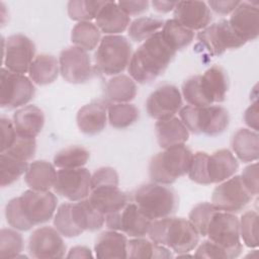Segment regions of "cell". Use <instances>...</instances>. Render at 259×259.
<instances>
[{"label":"cell","mask_w":259,"mask_h":259,"mask_svg":"<svg viewBox=\"0 0 259 259\" xmlns=\"http://www.w3.org/2000/svg\"><path fill=\"white\" fill-rule=\"evenodd\" d=\"M175 55L176 52L158 31L133 54L127 66L130 76L140 84L150 83L165 72Z\"/></svg>","instance_id":"1"},{"label":"cell","mask_w":259,"mask_h":259,"mask_svg":"<svg viewBox=\"0 0 259 259\" xmlns=\"http://www.w3.org/2000/svg\"><path fill=\"white\" fill-rule=\"evenodd\" d=\"M149 239L177 254L192 251L199 242V234L189 220L167 217L154 220L149 228Z\"/></svg>","instance_id":"2"},{"label":"cell","mask_w":259,"mask_h":259,"mask_svg":"<svg viewBox=\"0 0 259 259\" xmlns=\"http://www.w3.org/2000/svg\"><path fill=\"white\" fill-rule=\"evenodd\" d=\"M193 153L183 145L164 149L152 157L149 163V176L155 183L170 185L188 173Z\"/></svg>","instance_id":"3"},{"label":"cell","mask_w":259,"mask_h":259,"mask_svg":"<svg viewBox=\"0 0 259 259\" xmlns=\"http://www.w3.org/2000/svg\"><path fill=\"white\" fill-rule=\"evenodd\" d=\"M134 200L152 221L171 217L179 205L177 193L173 188L155 182L141 185L134 193Z\"/></svg>","instance_id":"4"},{"label":"cell","mask_w":259,"mask_h":259,"mask_svg":"<svg viewBox=\"0 0 259 259\" xmlns=\"http://www.w3.org/2000/svg\"><path fill=\"white\" fill-rule=\"evenodd\" d=\"M181 121L192 134L214 137L224 133L230 123L228 110L221 105L196 107L186 105L179 110Z\"/></svg>","instance_id":"5"},{"label":"cell","mask_w":259,"mask_h":259,"mask_svg":"<svg viewBox=\"0 0 259 259\" xmlns=\"http://www.w3.org/2000/svg\"><path fill=\"white\" fill-rule=\"evenodd\" d=\"M133 56L132 45L120 34L101 38L94 55L95 69L105 76H116L128 66Z\"/></svg>","instance_id":"6"},{"label":"cell","mask_w":259,"mask_h":259,"mask_svg":"<svg viewBox=\"0 0 259 259\" xmlns=\"http://www.w3.org/2000/svg\"><path fill=\"white\" fill-rule=\"evenodd\" d=\"M205 237L221 247L227 253L229 259L239 257L243 250L239 219L235 213L215 211L208 223Z\"/></svg>","instance_id":"7"},{"label":"cell","mask_w":259,"mask_h":259,"mask_svg":"<svg viewBox=\"0 0 259 259\" xmlns=\"http://www.w3.org/2000/svg\"><path fill=\"white\" fill-rule=\"evenodd\" d=\"M35 88L29 77L13 73L5 68L1 69L0 105L13 109L22 107L34 96Z\"/></svg>","instance_id":"8"},{"label":"cell","mask_w":259,"mask_h":259,"mask_svg":"<svg viewBox=\"0 0 259 259\" xmlns=\"http://www.w3.org/2000/svg\"><path fill=\"white\" fill-rule=\"evenodd\" d=\"M252 198L253 196L245 187L241 176L234 175L219 183L213 189L211 203L219 210L236 213L243 210Z\"/></svg>","instance_id":"9"},{"label":"cell","mask_w":259,"mask_h":259,"mask_svg":"<svg viewBox=\"0 0 259 259\" xmlns=\"http://www.w3.org/2000/svg\"><path fill=\"white\" fill-rule=\"evenodd\" d=\"M152 222L135 202H128L122 209L105 215L108 230L118 231L133 238L145 237Z\"/></svg>","instance_id":"10"},{"label":"cell","mask_w":259,"mask_h":259,"mask_svg":"<svg viewBox=\"0 0 259 259\" xmlns=\"http://www.w3.org/2000/svg\"><path fill=\"white\" fill-rule=\"evenodd\" d=\"M60 74L65 81L72 84H82L94 76L95 67L87 51L76 46L64 49L59 56Z\"/></svg>","instance_id":"11"},{"label":"cell","mask_w":259,"mask_h":259,"mask_svg":"<svg viewBox=\"0 0 259 259\" xmlns=\"http://www.w3.org/2000/svg\"><path fill=\"white\" fill-rule=\"evenodd\" d=\"M35 58V45L24 34L16 33L3 38V63L5 69L23 74L28 72Z\"/></svg>","instance_id":"12"},{"label":"cell","mask_w":259,"mask_h":259,"mask_svg":"<svg viewBox=\"0 0 259 259\" xmlns=\"http://www.w3.org/2000/svg\"><path fill=\"white\" fill-rule=\"evenodd\" d=\"M54 190L70 201H79L91 192V173L84 167L67 168L57 171Z\"/></svg>","instance_id":"13"},{"label":"cell","mask_w":259,"mask_h":259,"mask_svg":"<svg viewBox=\"0 0 259 259\" xmlns=\"http://www.w3.org/2000/svg\"><path fill=\"white\" fill-rule=\"evenodd\" d=\"M18 200L25 219L32 227L49 222L58 204L56 195L50 190L37 191L30 188L24 191Z\"/></svg>","instance_id":"14"},{"label":"cell","mask_w":259,"mask_h":259,"mask_svg":"<svg viewBox=\"0 0 259 259\" xmlns=\"http://www.w3.org/2000/svg\"><path fill=\"white\" fill-rule=\"evenodd\" d=\"M197 38L207 52L214 57L223 55L227 50L239 49L246 44L234 32L226 19H222L200 30Z\"/></svg>","instance_id":"15"},{"label":"cell","mask_w":259,"mask_h":259,"mask_svg":"<svg viewBox=\"0 0 259 259\" xmlns=\"http://www.w3.org/2000/svg\"><path fill=\"white\" fill-rule=\"evenodd\" d=\"M182 107V96L179 89L165 84L153 91L147 99V113L154 119L161 120L175 116Z\"/></svg>","instance_id":"16"},{"label":"cell","mask_w":259,"mask_h":259,"mask_svg":"<svg viewBox=\"0 0 259 259\" xmlns=\"http://www.w3.org/2000/svg\"><path fill=\"white\" fill-rule=\"evenodd\" d=\"M28 251L31 257L37 259L63 258L66 245L62 235L52 227H41L34 230L28 240Z\"/></svg>","instance_id":"17"},{"label":"cell","mask_w":259,"mask_h":259,"mask_svg":"<svg viewBox=\"0 0 259 259\" xmlns=\"http://www.w3.org/2000/svg\"><path fill=\"white\" fill-rule=\"evenodd\" d=\"M234 32L245 42L259 35V10L257 4L241 1L228 20Z\"/></svg>","instance_id":"18"},{"label":"cell","mask_w":259,"mask_h":259,"mask_svg":"<svg viewBox=\"0 0 259 259\" xmlns=\"http://www.w3.org/2000/svg\"><path fill=\"white\" fill-rule=\"evenodd\" d=\"M174 19L191 30H202L209 25L211 12L202 1H179L174 9Z\"/></svg>","instance_id":"19"},{"label":"cell","mask_w":259,"mask_h":259,"mask_svg":"<svg viewBox=\"0 0 259 259\" xmlns=\"http://www.w3.org/2000/svg\"><path fill=\"white\" fill-rule=\"evenodd\" d=\"M87 198L104 215L118 211L128 203L127 194L114 185L93 188Z\"/></svg>","instance_id":"20"},{"label":"cell","mask_w":259,"mask_h":259,"mask_svg":"<svg viewBox=\"0 0 259 259\" xmlns=\"http://www.w3.org/2000/svg\"><path fill=\"white\" fill-rule=\"evenodd\" d=\"M76 121L80 132L83 134L97 135L106 126L107 107L100 101L90 102L78 110Z\"/></svg>","instance_id":"21"},{"label":"cell","mask_w":259,"mask_h":259,"mask_svg":"<svg viewBox=\"0 0 259 259\" xmlns=\"http://www.w3.org/2000/svg\"><path fill=\"white\" fill-rule=\"evenodd\" d=\"M95 24L106 35H115L128 28L131 18L121 10L117 2L106 1L95 18Z\"/></svg>","instance_id":"22"},{"label":"cell","mask_w":259,"mask_h":259,"mask_svg":"<svg viewBox=\"0 0 259 259\" xmlns=\"http://www.w3.org/2000/svg\"><path fill=\"white\" fill-rule=\"evenodd\" d=\"M206 168L210 184L221 183L236 174L239 162L230 150L221 149L208 155Z\"/></svg>","instance_id":"23"},{"label":"cell","mask_w":259,"mask_h":259,"mask_svg":"<svg viewBox=\"0 0 259 259\" xmlns=\"http://www.w3.org/2000/svg\"><path fill=\"white\" fill-rule=\"evenodd\" d=\"M12 121L19 136L35 138L44 127L45 114L35 105H25L14 112Z\"/></svg>","instance_id":"24"},{"label":"cell","mask_w":259,"mask_h":259,"mask_svg":"<svg viewBox=\"0 0 259 259\" xmlns=\"http://www.w3.org/2000/svg\"><path fill=\"white\" fill-rule=\"evenodd\" d=\"M155 132L157 142L162 149L183 145L189 138V131L181 119L176 116L157 120Z\"/></svg>","instance_id":"25"},{"label":"cell","mask_w":259,"mask_h":259,"mask_svg":"<svg viewBox=\"0 0 259 259\" xmlns=\"http://www.w3.org/2000/svg\"><path fill=\"white\" fill-rule=\"evenodd\" d=\"M57 177L55 165L45 160L33 161L24 174L26 185L33 190L49 191L54 188Z\"/></svg>","instance_id":"26"},{"label":"cell","mask_w":259,"mask_h":259,"mask_svg":"<svg viewBox=\"0 0 259 259\" xmlns=\"http://www.w3.org/2000/svg\"><path fill=\"white\" fill-rule=\"evenodd\" d=\"M127 240L125 235L118 231L102 232L94 244L97 258H126Z\"/></svg>","instance_id":"27"},{"label":"cell","mask_w":259,"mask_h":259,"mask_svg":"<svg viewBox=\"0 0 259 259\" xmlns=\"http://www.w3.org/2000/svg\"><path fill=\"white\" fill-rule=\"evenodd\" d=\"M71 214L75 225L83 232L97 231L105 224V215L97 210L88 198L72 203Z\"/></svg>","instance_id":"28"},{"label":"cell","mask_w":259,"mask_h":259,"mask_svg":"<svg viewBox=\"0 0 259 259\" xmlns=\"http://www.w3.org/2000/svg\"><path fill=\"white\" fill-rule=\"evenodd\" d=\"M232 150L239 160L244 163L257 161L259 157L258 133L249 128H239L231 142Z\"/></svg>","instance_id":"29"},{"label":"cell","mask_w":259,"mask_h":259,"mask_svg":"<svg viewBox=\"0 0 259 259\" xmlns=\"http://www.w3.org/2000/svg\"><path fill=\"white\" fill-rule=\"evenodd\" d=\"M59 74V60L48 54L37 55L32 61L28 70L30 80L39 86L53 83L58 78Z\"/></svg>","instance_id":"30"},{"label":"cell","mask_w":259,"mask_h":259,"mask_svg":"<svg viewBox=\"0 0 259 259\" xmlns=\"http://www.w3.org/2000/svg\"><path fill=\"white\" fill-rule=\"evenodd\" d=\"M105 99L110 103H128L137 95V84L127 75L119 74L110 78L104 89Z\"/></svg>","instance_id":"31"},{"label":"cell","mask_w":259,"mask_h":259,"mask_svg":"<svg viewBox=\"0 0 259 259\" xmlns=\"http://www.w3.org/2000/svg\"><path fill=\"white\" fill-rule=\"evenodd\" d=\"M173 255L169 248L157 244L151 240L134 238L127 241L126 258H172Z\"/></svg>","instance_id":"32"},{"label":"cell","mask_w":259,"mask_h":259,"mask_svg":"<svg viewBox=\"0 0 259 259\" xmlns=\"http://www.w3.org/2000/svg\"><path fill=\"white\" fill-rule=\"evenodd\" d=\"M203 86L212 102H223L229 89L226 71L220 66H212L201 75Z\"/></svg>","instance_id":"33"},{"label":"cell","mask_w":259,"mask_h":259,"mask_svg":"<svg viewBox=\"0 0 259 259\" xmlns=\"http://www.w3.org/2000/svg\"><path fill=\"white\" fill-rule=\"evenodd\" d=\"M161 34L164 40L175 52L181 51L188 47L194 38V31L183 26L174 18L168 19L164 22Z\"/></svg>","instance_id":"34"},{"label":"cell","mask_w":259,"mask_h":259,"mask_svg":"<svg viewBox=\"0 0 259 259\" xmlns=\"http://www.w3.org/2000/svg\"><path fill=\"white\" fill-rule=\"evenodd\" d=\"M74 46L85 51H93L101 40V31L91 21H81L75 24L71 32Z\"/></svg>","instance_id":"35"},{"label":"cell","mask_w":259,"mask_h":259,"mask_svg":"<svg viewBox=\"0 0 259 259\" xmlns=\"http://www.w3.org/2000/svg\"><path fill=\"white\" fill-rule=\"evenodd\" d=\"M140 112L132 103H110L107 108V119L114 128H125L134 124L139 118Z\"/></svg>","instance_id":"36"},{"label":"cell","mask_w":259,"mask_h":259,"mask_svg":"<svg viewBox=\"0 0 259 259\" xmlns=\"http://www.w3.org/2000/svg\"><path fill=\"white\" fill-rule=\"evenodd\" d=\"M182 95L191 106L202 107L213 103L203 86L201 75L192 76L183 82Z\"/></svg>","instance_id":"37"},{"label":"cell","mask_w":259,"mask_h":259,"mask_svg":"<svg viewBox=\"0 0 259 259\" xmlns=\"http://www.w3.org/2000/svg\"><path fill=\"white\" fill-rule=\"evenodd\" d=\"M90 153L81 146H70L59 151L54 157V165L59 169L80 168L89 160Z\"/></svg>","instance_id":"38"},{"label":"cell","mask_w":259,"mask_h":259,"mask_svg":"<svg viewBox=\"0 0 259 259\" xmlns=\"http://www.w3.org/2000/svg\"><path fill=\"white\" fill-rule=\"evenodd\" d=\"M28 163L18 160L6 153L0 155V185L6 187L13 184L18 178L25 174Z\"/></svg>","instance_id":"39"},{"label":"cell","mask_w":259,"mask_h":259,"mask_svg":"<svg viewBox=\"0 0 259 259\" xmlns=\"http://www.w3.org/2000/svg\"><path fill=\"white\" fill-rule=\"evenodd\" d=\"M164 25L163 20L153 17H138L131 22L127 28L130 38L136 42H142L157 33Z\"/></svg>","instance_id":"40"},{"label":"cell","mask_w":259,"mask_h":259,"mask_svg":"<svg viewBox=\"0 0 259 259\" xmlns=\"http://www.w3.org/2000/svg\"><path fill=\"white\" fill-rule=\"evenodd\" d=\"M105 3L106 1L71 0L67 4L68 15L72 20L78 22L90 21L97 17V14Z\"/></svg>","instance_id":"41"},{"label":"cell","mask_w":259,"mask_h":259,"mask_svg":"<svg viewBox=\"0 0 259 259\" xmlns=\"http://www.w3.org/2000/svg\"><path fill=\"white\" fill-rule=\"evenodd\" d=\"M71 205L72 203L67 202L61 204L54 217V226L55 229L66 238H73L81 235V231L74 223L71 214Z\"/></svg>","instance_id":"42"},{"label":"cell","mask_w":259,"mask_h":259,"mask_svg":"<svg viewBox=\"0 0 259 259\" xmlns=\"http://www.w3.org/2000/svg\"><path fill=\"white\" fill-rule=\"evenodd\" d=\"M23 250V239L17 230L2 229L0 231V257L16 258Z\"/></svg>","instance_id":"43"},{"label":"cell","mask_w":259,"mask_h":259,"mask_svg":"<svg viewBox=\"0 0 259 259\" xmlns=\"http://www.w3.org/2000/svg\"><path fill=\"white\" fill-rule=\"evenodd\" d=\"M240 236L249 248L258 247V213L255 210L244 212L239 220Z\"/></svg>","instance_id":"44"},{"label":"cell","mask_w":259,"mask_h":259,"mask_svg":"<svg viewBox=\"0 0 259 259\" xmlns=\"http://www.w3.org/2000/svg\"><path fill=\"white\" fill-rule=\"evenodd\" d=\"M219 209L211 202H200L192 207L189 212L188 220L194 226L199 236L205 237L206 229L212 214Z\"/></svg>","instance_id":"45"},{"label":"cell","mask_w":259,"mask_h":259,"mask_svg":"<svg viewBox=\"0 0 259 259\" xmlns=\"http://www.w3.org/2000/svg\"><path fill=\"white\" fill-rule=\"evenodd\" d=\"M36 151V141L35 138H26L19 136L17 134L13 144L6 151L1 153H6L18 160L28 162L30 161Z\"/></svg>","instance_id":"46"},{"label":"cell","mask_w":259,"mask_h":259,"mask_svg":"<svg viewBox=\"0 0 259 259\" xmlns=\"http://www.w3.org/2000/svg\"><path fill=\"white\" fill-rule=\"evenodd\" d=\"M207 158L208 154L205 152H196L192 156L191 164L188 170V177L191 181L201 184V185H209L210 181L207 175Z\"/></svg>","instance_id":"47"},{"label":"cell","mask_w":259,"mask_h":259,"mask_svg":"<svg viewBox=\"0 0 259 259\" xmlns=\"http://www.w3.org/2000/svg\"><path fill=\"white\" fill-rule=\"evenodd\" d=\"M5 218L8 225L17 231H28L32 228L21 210L18 197L10 199L6 204Z\"/></svg>","instance_id":"48"},{"label":"cell","mask_w":259,"mask_h":259,"mask_svg":"<svg viewBox=\"0 0 259 259\" xmlns=\"http://www.w3.org/2000/svg\"><path fill=\"white\" fill-rule=\"evenodd\" d=\"M119 178L116 170L111 167L98 168L91 175V189L99 186H118Z\"/></svg>","instance_id":"49"},{"label":"cell","mask_w":259,"mask_h":259,"mask_svg":"<svg viewBox=\"0 0 259 259\" xmlns=\"http://www.w3.org/2000/svg\"><path fill=\"white\" fill-rule=\"evenodd\" d=\"M241 179L248 189V191L252 194V196L258 195L259 182H258V164L255 162L245 167L242 174L240 175Z\"/></svg>","instance_id":"50"},{"label":"cell","mask_w":259,"mask_h":259,"mask_svg":"<svg viewBox=\"0 0 259 259\" xmlns=\"http://www.w3.org/2000/svg\"><path fill=\"white\" fill-rule=\"evenodd\" d=\"M195 257L199 258H224L229 259L227 253L218 245L209 241L208 239L203 241L196 249Z\"/></svg>","instance_id":"51"},{"label":"cell","mask_w":259,"mask_h":259,"mask_svg":"<svg viewBox=\"0 0 259 259\" xmlns=\"http://www.w3.org/2000/svg\"><path fill=\"white\" fill-rule=\"evenodd\" d=\"M1 152L6 151L13 144L17 133L13 121L7 117H1Z\"/></svg>","instance_id":"52"},{"label":"cell","mask_w":259,"mask_h":259,"mask_svg":"<svg viewBox=\"0 0 259 259\" xmlns=\"http://www.w3.org/2000/svg\"><path fill=\"white\" fill-rule=\"evenodd\" d=\"M241 1H233V0H211L206 4L209 9L214 11L221 15H227L232 13L236 7L240 4Z\"/></svg>","instance_id":"53"},{"label":"cell","mask_w":259,"mask_h":259,"mask_svg":"<svg viewBox=\"0 0 259 259\" xmlns=\"http://www.w3.org/2000/svg\"><path fill=\"white\" fill-rule=\"evenodd\" d=\"M118 6L121 8V10L127 14L131 15H138L148 10L150 6L149 1H119L117 2Z\"/></svg>","instance_id":"54"},{"label":"cell","mask_w":259,"mask_h":259,"mask_svg":"<svg viewBox=\"0 0 259 259\" xmlns=\"http://www.w3.org/2000/svg\"><path fill=\"white\" fill-rule=\"evenodd\" d=\"M244 121L250 128H252L255 132H258L259 116H258V101L257 100H255L246 109V111L244 113Z\"/></svg>","instance_id":"55"},{"label":"cell","mask_w":259,"mask_h":259,"mask_svg":"<svg viewBox=\"0 0 259 259\" xmlns=\"http://www.w3.org/2000/svg\"><path fill=\"white\" fill-rule=\"evenodd\" d=\"M68 258H91L93 257L92 252L89 248L85 246H75L70 249L68 255Z\"/></svg>","instance_id":"56"},{"label":"cell","mask_w":259,"mask_h":259,"mask_svg":"<svg viewBox=\"0 0 259 259\" xmlns=\"http://www.w3.org/2000/svg\"><path fill=\"white\" fill-rule=\"evenodd\" d=\"M151 5L153 6V8L158 11V12H162V13H167L170 12L172 10L175 9L177 2H173V1H152Z\"/></svg>","instance_id":"57"}]
</instances>
